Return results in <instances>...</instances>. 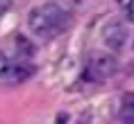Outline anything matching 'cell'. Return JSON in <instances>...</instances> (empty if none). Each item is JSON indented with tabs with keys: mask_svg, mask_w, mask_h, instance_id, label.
Wrapping results in <instances>:
<instances>
[{
	"mask_svg": "<svg viewBox=\"0 0 134 124\" xmlns=\"http://www.w3.org/2000/svg\"><path fill=\"white\" fill-rule=\"evenodd\" d=\"M30 29L36 38H55L68 27V14L64 11L57 2H46L41 7L30 11Z\"/></svg>",
	"mask_w": 134,
	"mask_h": 124,
	"instance_id": "cell-1",
	"label": "cell"
},
{
	"mask_svg": "<svg viewBox=\"0 0 134 124\" xmlns=\"http://www.w3.org/2000/svg\"><path fill=\"white\" fill-rule=\"evenodd\" d=\"M116 72H118L116 56L107 54V52H100V50H96V52L89 54V59H86V75H91L93 79L102 81V79L114 77Z\"/></svg>",
	"mask_w": 134,
	"mask_h": 124,
	"instance_id": "cell-2",
	"label": "cell"
},
{
	"mask_svg": "<svg viewBox=\"0 0 134 124\" xmlns=\"http://www.w3.org/2000/svg\"><path fill=\"white\" fill-rule=\"evenodd\" d=\"M102 41H105V45L109 50H114V52L123 50L125 43H127V27H125V23L109 21L105 27H102Z\"/></svg>",
	"mask_w": 134,
	"mask_h": 124,
	"instance_id": "cell-3",
	"label": "cell"
},
{
	"mask_svg": "<svg viewBox=\"0 0 134 124\" xmlns=\"http://www.w3.org/2000/svg\"><path fill=\"white\" fill-rule=\"evenodd\" d=\"M32 75V68L25 66V63H12V66H5L0 70V83H21L25 79H30Z\"/></svg>",
	"mask_w": 134,
	"mask_h": 124,
	"instance_id": "cell-4",
	"label": "cell"
},
{
	"mask_svg": "<svg viewBox=\"0 0 134 124\" xmlns=\"http://www.w3.org/2000/svg\"><path fill=\"white\" fill-rule=\"evenodd\" d=\"M16 54L21 56V59H25V61L34 54V48L30 45V41L25 36H16Z\"/></svg>",
	"mask_w": 134,
	"mask_h": 124,
	"instance_id": "cell-5",
	"label": "cell"
},
{
	"mask_svg": "<svg viewBox=\"0 0 134 124\" xmlns=\"http://www.w3.org/2000/svg\"><path fill=\"white\" fill-rule=\"evenodd\" d=\"M120 7L125 11V18L134 23V0H120Z\"/></svg>",
	"mask_w": 134,
	"mask_h": 124,
	"instance_id": "cell-6",
	"label": "cell"
},
{
	"mask_svg": "<svg viewBox=\"0 0 134 124\" xmlns=\"http://www.w3.org/2000/svg\"><path fill=\"white\" fill-rule=\"evenodd\" d=\"M120 120H123V124H134V106H123Z\"/></svg>",
	"mask_w": 134,
	"mask_h": 124,
	"instance_id": "cell-7",
	"label": "cell"
},
{
	"mask_svg": "<svg viewBox=\"0 0 134 124\" xmlns=\"http://www.w3.org/2000/svg\"><path fill=\"white\" fill-rule=\"evenodd\" d=\"M123 106H134V93H127L123 99Z\"/></svg>",
	"mask_w": 134,
	"mask_h": 124,
	"instance_id": "cell-8",
	"label": "cell"
}]
</instances>
